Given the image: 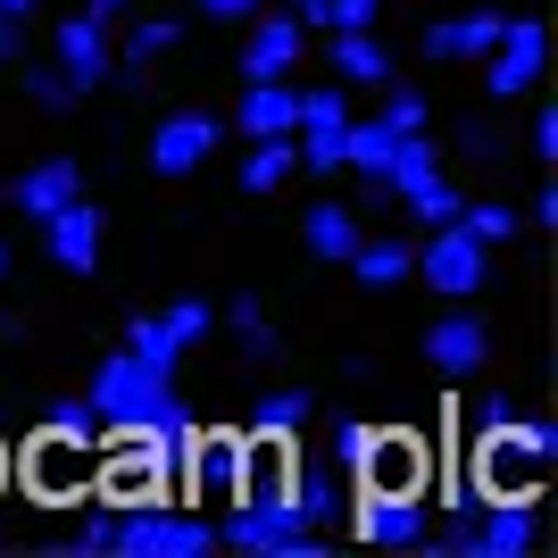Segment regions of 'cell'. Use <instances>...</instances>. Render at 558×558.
I'll return each instance as SVG.
<instances>
[{
	"instance_id": "obj_1",
	"label": "cell",
	"mask_w": 558,
	"mask_h": 558,
	"mask_svg": "<svg viewBox=\"0 0 558 558\" xmlns=\"http://www.w3.org/2000/svg\"><path fill=\"white\" fill-rule=\"evenodd\" d=\"M84 400H93V425H100V434L142 425V434H159L167 450L192 442V409L175 400V375L150 367V359H134V350H109V359L93 367V384H84Z\"/></svg>"
},
{
	"instance_id": "obj_2",
	"label": "cell",
	"mask_w": 558,
	"mask_h": 558,
	"mask_svg": "<svg viewBox=\"0 0 558 558\" xmlns=\"http://www.w3.org/2000/svg\"><path fill=\"white\" fill-rule=\"evenodd\" d=\"M558 459V425L550 417H525L500 425V434H475V466H466V484L484 492V500H542V475Z\"/></svg>"
},
{
	"instance_id": "obj_3",
	"label": "cell",
	"mask_w": 558,
	"mask_h": 558,
	"mask_svg": "<svg viewBox=\"0 0 558 558\" xmlns=\"http://www.w3.org/2000/svg\"><path fill=\"white\" fill-rule=\"evenodd\" d=\"M201 550H217V525H201L192 509H175L167 492L117 500V550L109 558H201Z\"/></svg>"
},
{
	"instance_id": "obj_4",
	"label": "cell",
	"mask_w": 558,
	"mask_h": 558,
	"mask_svg": "<svg viewBox=\"0 0 558 558\" xmlns=\"http://www.w3.org/2000/svg\"><path fill=\"white\" fill-rule=\"evenodd\" d=\"M175 475H184L192 509H226L242 475H251V434H226V425H192V442L175 450Z\"/></svg>"
},
{
	"instance_id": "obj_5",
	"label": "cell",
	"mask_w": 558,
	"mask_h": 558,
	"mask_svg": "<svg viewBox=\"0 0 558 558\" xmlns=\"http://www.w3.org/2000/svg\"><path fill=\"white\" fill-rule=\"evenodd\" d=\"M342 525L359 542H375V550H417V542L434 534V517H425L417 492H375V484H350Z\"/></svg>"
},
{
	"instance_id": "obj_6",
	"label": "cell",
	"mask_w": 558,
	"mask_h": 558,
	"mask_svg": "<svg viewBox=\"0 0 558 558\" xmlns=\"http://www.w3.org/2000/svg\"><path fill=\"white\" fill-rule=\"evenodd\" d=\"M93 475H100L109 500H150V492H167V475H175V450H167L159 434L125 425V434H109V459H93Z\"/></svg>"
},
{
	"instance_id": "obj_7",
	"label": "cell",
	"mask_w": 558,
	"mask_h": 558,
	"mask_svg": "<svg viewBox=\"0 0 558 558\" xmlns=\"http://www.w3.org/2000/svg\"><path fill=\"white\" fill-rule=\"evenodd\" d=\"M484 93L492 100H525L542 84V68H550V25L542 17H500V43L484 50Z\"/></svg>"
},
{
	"instance_id": "obj_8",
	"label": "cell",
	"mask_w": 558,
	"mask_h": 558,
	"mask_svg": "<svg viewBox=\"0 0 558 558\" xmlns=\"http://www.w3.org/2000/svg\"><path fill=\"white\" fill-rule=\"evenodd\" d=\"M217 142H226V117H209V109H167L159 125H150V175L184 184V175H201V167L217 159Z\"/></svg>"
},
{
	"instance_id": "obj_9",
	"label": "cell",
	"mask_w": 558,
	"mask_h": 558,
	"mask_svg": "<svg viewBox=\"0 0 558 558\" xmlns=\"http://www.w3.org/2000/svg\"><path fill=\"white\" fill-rule=\"evenodd\" d=\"M417 276L434 283L442 301H475V292H484V276H492V251L459 226V217H450V226H434V242L417 251Z\"/></svg>"
},
{
	"instance_id": "obj_10",
	"label": "cell",
	"mask_w": 558,
	"mask_h": 558,
	"mask_svg": "<svg viewBox=\"0 0 558 558\" xmlns=\"http://www.w3.org/2000/svg\"><path fill=\"white\" fill-rule=\"evenodd\" d=\"M342 142H350V100L342 84H317V93H301V125H292V150H301V167H317V175H333L342 167Z\"/></svg>"
},
{
	"instance_id": "obj_11",
	"label": "cell",
	"mask_w": 558,
	"mask_h": 558,
	"mask_svg": "<svg viewBox=\"0 0 558 558\" xmlns=\"http://www.w3.org/2000/svg\"><path fill=\"white\" fill-rule=\"evenodd\" d=\"M301 43H308V25L292 17V9H276V17L251 9V43L233 50V59H242V84H283V75L301 68Z\"/></svg>"
},
{
	"instance_id": "obj_12",
	"label": "cell",
	"mask_w": 558,
	"mask_h": 558,
	"mask_svg": "<svg viewBox=\"0 0 558 558\" xmlns=\"http://www.w3.org/2000/svg\"><path fill=\"white\" fill-rule=\"evenodd\" d=\"M100 242H109V217L75 192V201H59V209L43 217V251H50V267H68V276H93L100 267Z\"/></svg>"
},
{
	"instance_id": "obj_13",
	"label": "cell",
	"mask_w": 558,
	"mask_h": 558,
	"mask_svg": "<svg viewBox=\"0 0 558 558\" xmlns=\"http://www.w3.org/2000/svg\"><path fill=\"white\" fill-rule=\"evenodd\" d=\"M484 359H492V326H484L466 301H450V317H434V326H425V367H434V375H450V384H459V375H475Z\"/></svg>"
},
{
	"instance_id": "obj_14",
	"label": "cell",
	"mask_w": 558,
	"mask_h": 558,
	"mask_svg": "<svg viewBox=\"0 0 558 558\" xmlns=\"http://www.w3.org/2000/svg\"><path fill=\"white\" fill-rule=\"evenodd\" d=\"M425 434H400V425H375V442H367V459H359V475L350 484H375V492H417L425 484Z\"/></svg>"
},
{
	"instance_id": "obj_15",
	"label": "cell",
	"mask_w": 558,
	"mask_h": 558,
	"mask_svg": "<svg viewBox=\"0 0 558 558\" xmlns=\"http://www.w3.org/2000/svg\"><path fill=\"white\" fill-rule=\"evenodd\" d=\"M25 484L43 492V500L84 492V484H93V442H59V434H43V442L25 450Z\"/></svg>"
},
{
	"instance_id": "obj_16",
	"label": "cell",
	"mask_w": 558,
	"mask_h": 558,
	"mask_svg": "<svg viewBox=\"0 0 558 558\" xmlns=\"http://www.w3.org/2000/svg\"><path fill=\"white\" fill-rule=\"evenodd\" d=\"M301 125V93H292V75L283 84H242V109L226 117V134L258 142V134H292Z\"/></svg>"
},
{
	"instance_id": "obj_17",
	"label": "cell",
	"mask_w": 558,
	"mask_h": 558,
	"mask_svg": "<svg viewBox=\"0 0 558 558\" xmlns=\"http://www.w3.org/2000/svg\"><path fill=\"white\" fill-rule=\"evenodd\" d=\"M75 192H84V167H75V159H34L17 184H9V209L43 226V217L59 209V201H75Z\"/></svg>"
},
{
	"instance_id": "obj_18",
	"label": "cell",
	"mask_w": 558,
	"mask_h": 558,
	"mask_svg": "<svg viewBox=\"0 0 558 558\" xmlns=\"http://www.w3.org/2000/svg\"><path fill=\"white\" fill-rule=\"evenodd\" d=\"M342 267L367 283V292H400V283L417 276V242H400V233H359V251H350Z\"/></svg>"
},
{
	"instance_id": "obj_19",
	"label": "cell",
	"mask_w": 558,
	"mask_h": 558,
	"mask_svg": "<svg viewBox=\"0 0 558 558\" xmlns=\"http://www.w3.org/2000/svg\"><path fill=\"white\" fill-rule=\"evenodd\" d=\"M59 75H68L75 93L109 84V25H93V17H59Z\"/></svg>"
},
{
	"instance_id": "obj_20",
	"label": "cell",
	"mask_w": 558,
	"mask_h": 558,
	"mask_svg": "<svg viewBox=\"0 0 558 558\" xmlns=\"http://www.w3.org/2000/svg\"><path fill=\"white\" fill-rule=\"evenodd\" d=\"M326 68L333 84H392V50L375 43V25H342L326 34Z\"/></svg>"
},
{
	"instance_id": "obj_21",
	"label": "cell",
	"mask_w": 558,
	"mask_h": 558,
	"mask_svg": "<svg viewBox=\"0 0 558 558\" xmlns=\"http://www.w3.org/2000/svg\"><path fill=\"white\" fill-rule=\"evenodd\" d=\"M492 43H500V9H466V17L425 25V59H442V68H459V59H484Z\"/></svg>"
},
{
	"instance_id": "obj_22",
	"label": "cell",
	"mask_w": 558,
	"mask_h": 558,
	"mask_svg": "<svg viewBox=\"0 0 558 558\" xmlns=\"http://www.w3.org/2000/svg\"><path fill=\"white\" fill-rule=\"evenodd\" d=\"M292 509L308 517V525H342V509H350V475L342 466H292Z\"/></svg>"
},
{
	"instance_id": "obj_23",
	"label": "cell",
	"mask_w": 558,
	"mask_h": 558,
	"mask_svg": "<svg viewBox=\"0 0 558 558\" xmlns=\"http://www.w3.org/2000/svg\"><path fill=\"white\" fill-rule=\"evenodd\" d=\"M292 175H301V150H292V134H258L251 150H242V175H233V184H242V192H283Z\"/></svg>"
},
{
	"instance_id": "obj_24",
	"label": "cell",
	"mask_w": 558,
	"mask_h": 558,
	"mask_svg": "<svg viewBox=\"0 0 558 558\" xmlns=\"http://www.w3.org/2000/svg\"><path fill=\"white\" fill-rule=\"evenodd\" d=\"M301 242H308L317 258H326V267H342V258L359 251V217H350L342 201H317V209L301 217Z\"/></svg>"
},
{
	"instance_id": "obj_25",
	"label": "cell",
	"mask_w": 558,
	"mask_h": 558,
	"mask_svg": "<svg viewBox=\"0 0 558 558\" xmlns=\"http://www.w3.org/2000/svg\"><path fill=\"white\" fill-rule=\"evenodd\" d=\"M425 175H442V150H434V134L417 125V134H400V142H392V167H384V184H392V201H400V192L425 184Z\"/></svg>"
},
{
	"instance_id": "obj_26",
	"label": "cell",
	"mask_w": 558,
	"mask_h": 558,
	"mask_svg": "<svg viewBox=\"0 0 558 558\" xmlns=\"http://www.w3.org/2000/svg\"><path fill=\"white\" fill-rule=\"evenodd\" d=\"M308 417H317V400H308V392H267L251 409V434H283V442H292Z\"/></svg>"
},
{
	"instance_id": "obj_27",
	"label": "cell",
	"mask_w": 558,
	"mask_h": 558,
	"mask_svg": "<svg viewBox=\"0 0 558 558\" xmlns=\"http://www.w3.org/2000/svg\"><path fill=\"white\" fill-rule=\"evenodd\" d=\"M226 326H233V342L251 350V359H276V350H283V333L267 326V308H258V292H242V301L226 308Z\"/></svg>"
},
{
	"instance_id": "obj_28",
	"label": "cell",
	"mask_w": 558,
	"mask_h": 558,
	"mask_svg": "<svg viewBox=\"0 0 558 558\" xmlns=\"http://www.w3.org/2000/svg\"><path fill=\"white\" fill-rule=\"evenodd\" d=\"M459 226L484 242V251H500V242H517V209L509 201H459Z\"/></svg>"
},
{
	"instance_id": "obj_29",
	"label": "cell",
	"mask_w": 558,
	"mask_h": 558,
	"mask_svg": "<svg viewBox=\"0 0 558 558\" xmlns=\"http://www.w3.org/2000/svg\"><path fill=\"white\" fill-rule=\"evenodd\" d=\"M400 201H409V217H417V226H450L466 192H450V175H425V184H409Z\"/></svg>"
},
{
	"instance_id": "obj_30",
	"label": "cell",
	"mask_w": 558,
	"mask_h": 558,
	"mask_svg": "<svg viewBox=\"0 0 558 558\" xmlns=\"http://www.w3.org/2000/svg\"><path fill=\"white\" fill-rule=\"evenodd\" d=\"M125 350H134V359H150V367H167V375H175V359H184V342H175L159 317H125Z\"/></svg>"
},
{
	"instance_id": "obj_31",
	"label": "cell",
	"mask_w": 558,
	"mask_h": 558,
	"mask_svg": "<svg viewBox=\"0 0 558 558\" xmlns=\"http://www.w3.org/2000/svg\"><path fill=\"white\" fill-rule=\"evenodd\" d=\"M425 117H434V109H425L417 84H384V125H392V134H417Z\"/></svg>"
},
{
	"instance_id": "obj_32",
	"label": "cell",
	"mask_w": 558,
	"mask_h": 558,
	"mask_svg": "<svg viewBox=\"0 0 558 558\" xmlns=\"http://www.w3.org/2000/svg\"><path fill=\"white\" fill-rule=\"evenodd\" d=\"M43 434H59V442H93V400H59V409H43Z\"/></svg>"
},
{
	"instance_id": "obj_33",
	"label": "cell",
	"mask_w": 558,
	"mask_h": 558,
	"mask_svg": "<svg viewBox=\"0 0 558 558\" xmlns=\"http://www.w3.org/2000/svg\"><path fill=\"white\" fill-rule=\"evenodd\" d=\"M68 550H75V558H109V550H117V500H109V509H93L84 525H75Z\"/></svg>"
},
{
	"instance_id": "obj_34",
	"label": "cell",
	"mask_w": 558,
	"mask_h": 558,
	"mask_svg": "<svg viewBox=\"0 0 558 558\" xmlns=\"http://www.w3.org/2000/svg\"><path fill=\"white\" fill-rule=\"evenodd\" d=\"M159 326H167V333H175V342L192 350V342H201V333L217 326V308H209V301H175V308H159Z\"/></svg>"
},
{
	"instance_id": "obj_35",
	"label": "cell",
	"mask_w": 558,
	"mask_h": 558,
	"mask_svg": "<svg viewBox=\"0 0 558 558\" xmlns=\"http://www.w3.org/2000/svg\"><path fill=\"white\" fill-rule=\"evenodd\" d=\"M367 442H375V425H367V417H342V425H333V466H342V475H359Z\"/></svg>"
},
{
	"instance_id": "obj_36",
	"label": "cell",
	"mask_w": 558,
	"mask_h": 558,
	"mask_svg": "<svg viewBox=\"0 0 558 558\" xmlns=\"http://www.w3.org/2000/svg\"><path fill=\"white\" fill-rule=\"evenodd\" d=\"M25 100H34V109H68L75 84H68L59 68H25Z\"/></svg>"
},
{
	"instance_id": "obj_37",
	"label": "cell",
	"mask_w": 558,
	"mask_h": 558,
	"mask_svg": "<svg viewBox=\"0 0 558 558\" xmlns=\"http://www.w3.org/2000/svg\"><path fill=\"white\" fill-rule=\"evenodd\" d=\"M466 425H475V434H500V425H517V400L509 392H475L466 400Z\"/></svg>"
},
{
	"instance_id": "obj_38",
	"label": "cell",
	"mask_w": 558,
	"mask_h": 558,
	"mask_svg": "<svg viewBox=\"0 0 558 558\" xmlns=\"http://www.w3.org/2000/svg\"><path fill=\"white\" fill-rule=\"evenodd\" d=\"M384 17V0H326V34H342V25H375Z\"/></svg>"
},
{
	"instance_id": "obj_39",
	"label": "cell",
	"mask_w": 558,
	"mask_h": 558,
	"mask_svg": "<svg viewBox=\"0 0 558 558\" xmlns=\"http://www.w3.org/2000/svg\"><path fill=\"white\" fill-rule=\"evenodd\" d=\"M534 159H542V167L558 159V109H534Z\"/></svg>"
},
{
	"instance_id": "obj_40",
	"label": "cell",
	"mask_w": 558,
	"mask_h": 558,
	"mask_svg": "<svg viewBox=\"0 0 558 558\" xmlns=\"http://www.w3.org/2000/svg\"><path fill=\"white\" fill-rule=\"evenodd\" d=\"M17 59H25V25L0 17V68H17Z\"/></svg>"
},
{
	"instance_id": "obj_41",
	"label": "cell",
	"mask_w": 558,
	"mask_h": 558,
	"mask_svg": "<svg viewBox=\"0 0 558 558\" xmlns=\"http://www.w3.org/2000/svg\"><path fill=\"white\" fill-rule=\"evenodd\" d=\"M251 9H267V0H201V17H226V25L251 17Z\"/></svg>"
},
{
	"instance_id": "obj_42",
	"label": "cell",
	"mask_w": 558,
	"mask_h": 558,
	"mask_svg": "<svg viewBox=\"0 0 558 558\" xmlns=\"http://www.w3.org/2000/svg\"><path fill=\"white\" fill-rule=\"evenodd\" d=\"M125 9H134V0H84V17H93V25H117Z\"/></svg>"
},
{
	"instance_id": "obj_43",
	"label": "cell",
	"mask_w": 558,
	"mask_h": 558,
	"mask_svg": "<svg viewBox=\"0 0 558 558\" xmlns=\"http://www.w3.org/2000/svg\"><path fill=\"white\" fill-rule=\"evenodd\" d=\"M0 17H17V25H25V17H34V0H0Z\"/></svg>"
},
{
	"instance_id": "obj_44",
	"label": "cell",
	"mask_w": 558,
	"mask_h": 558,
	"mask_svg": "<svg viewBox=\"0 0 558 558\" xmlns=\"http://www.w3.org/2000/svg\"><path fill=\"white\" fill-rule=\"evenodd\" d=\"M9 333H17V317H0V342H9Z\"/></svg>"
},
{
	"instance_id": "obj_45",
	"label": "cell",
	"mask_w": 558,
	"mask_h": 558,
	"mask_svg": "<svg viewBox=\"0 0 558 558\" xmlns=\"http://www.w3.org/2000/svg\"><path fill=\"white\" fill-rule=\"evenodd\" d=\"M0 276H9V242H0Z\"/></svg>"
},
{
	"instance_id": "obj_46",
	"label": "cell",
	"mask_w": 558,
	"mask_h": 558,
	"mask_svg": "<svg viewBox=\"0 0 558 558\" xmlns=\"http://www.w3.org/2000/svg\"><path fill=\"white\" fill-rule=\"evenodd\" d=\"M0 484H9V450H0Z\"/></svg>"
}]
</instances>
